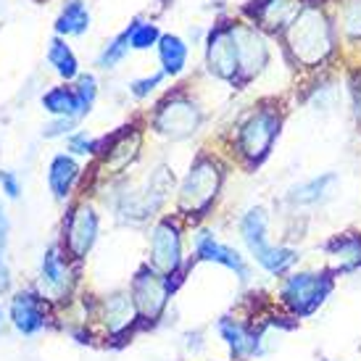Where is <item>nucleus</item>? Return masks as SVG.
Here are the masks:
<instances>
[{
  "instance_id": "29",
  "label": "nucleus",
  "mask_w": 361,
  "mask_h": 361,
  "mask_svg": "<svg viewBox=\"0 0 361 361\" xmlns=\"http://www.w3.org/2000/svg\"><path fill=\"white\" fill-rule=\"evenodd\" d=\"M69 151L77 156H92V153L101 151V140L90 137L87 132H74V135H69Z\"/></svg>"
},
{
  "instance_id": "23",
  "label": "nucleus",
  "mask_w": 361,
  "mask_h": 361,
  "mask_svg": "<svg viewBox=\"0 0 361 361\" xmlns=\"http://www.w3.org/2000/svg\"><path fill=\"white\" fill-rule=\"evenodd\" d=\"M298 13H301V6L295 0H269L261 6L259 19L269 30H282V27H290Z\"/></svg>"
},
{
  "instance_id": "20",
  "label": "nucleus",
  "mask_w": 361,
  "mask_h": 361,
  "mask_svg": "<svg viewBox=\"0 0 361 361\" xmlns=\"http://www.w3.org/2000/svg\"><path fill=\"white\" fill-rule=\"evenodd\" d=\"M77 177H80V164L71 159V156L61 153V156H56V159L51 161L48 185H51L53 195H56L59 201H63V198L69 195L71 188H74V182H77Z\"/></svg>"
},
{
  "instance_id": "21",
  "label": "nucleus",
  "mask_w": 361,
  "mask_h": 361,
  "mask_svg": "<svg viewBox=\"0 0 361 361\" xmlns=\"http://www.w3.org/2000/svg\"><path fill=\"white\" fill-rule=\"evenodd\" d=\"M42 106L56 119H80V116H85L74 87H53V90H48L42 95Z\"/></svg>"
},
{
  "instance_id": "11",
  "label": "nucleus",
  "mask_w": 361,
  "mask_h": 361,
  "mask_svg": "<svg viewBox=\"0 0 361 361\" xmlns=\"http://www.w3.org/2000/svg\"><path fill=\"white\" fill-rule=\"evenodd\" d=\"M195 259L209 261V264H219L224 269H230L240 280V285L251 282V264L245 261V256L238 248L219 243L214 238V232L209 230H201L195 235Z\"/></svg>"
},
{
  "instance_id": "14",
  "label": "nucleus",
  "mask_w": 361,
  "mask_h": 361,
  "mask_svg": "<svg viewBox=\"0 0 361 361\" xmlns=\"http://www.w3.org/2000/svg\"><path fill=\"white\" fill-rule=\"evenodd\" d=\"M98 317L103 319V327H106V332H109L111 338L132 335V327L142 324L130 290H119V293L106 295V298L98 303Z\"/></svg>"
},
{
  "instance_id": "6",
  "label": "nucleus",
  "mask_w": 361,
  "mask_h": 361,
  "mask_svg": "<svg viewBox=\"0 0 361 361\" xmlns=\"http://www.w3.org/2000/svg\"><path fill=\"white\" fill-rule=\"evenodd\" d=\"M216 332L227 345L232 361H248L267 353V345H264L267 343V324L264 322L256 327V324H248L232 314H224L216 322Z\"/></svg>"
},
{
  "instance_id": "5",
  "label": "nucleus",
  "mask_w": 361,
  "mask_h": 361,
  "mask_svg": "<svg viewBox=\"0 0 361 361\" xmlns=\"http://www.w3.org/2000/svg\"><path fill=\"white\" fill-rule=\"evenodd\" d=\"M130 295L135 301L137 314H140L142 327H148V324H156L161 319V314H164L174 293L166 282V274L153 269L151 264H142L130 282Z\"/></svg>"
},
{
  "instance_id": "17",
  "label": "nucleus",
  "mask_w": 361,
  "mask_h": 361,
  "mask_svg": "<svg viewBox=\"0 0 361 361\" xmlns=\"http://www.w3.org/2000/svg\"><path fill=\"white\" fill-rule=\"evenodd\" d=\"M240 238L245 251L251 253V259H256L261 251H267L269 243V214L256 206V209H248L240 219Z\"/></svg>"
},
{
  "instance_id": "25",
  "label": "nucleus",
  "mask_w": 361,
  "mask_h": 361,
  "mask_svg": "<svg viewBox=\"0 0 361 361\" xmlns=\"http://www.w3.org/2000/svg\"><path fill=\"white\" fill-rule=\"evenodd\" d=\"M48 61H51V66L59 71V77H63V80L80 77L77 56H74L69 45H66L63 40H59V37H56V40L51 42V48H48Z\"/></svg>"
},
{
  "instance_id": "36",
  "label": "nucleus",
  "mask_w": 361,
  "mask_h": 361,
  "mask_svg": "<svg viewBox=\"0 0 361 361\" xmlns=\"http://www.w3.org/2000/svg\"><path fill=\"white\" fill-rule=\"evenodd\" d=\"M319 361H332V359H319Z\"/></svg>"
},
{
  "instance_id": "27",
  "label": "nucleus",
  "mask_w": 361,
  "mask_h": 361,
  "mask_svg": "<svg viewBox=\"0 0 361 361\" xmlns=\"http://www.w3.org/2000/svg\"><path fill=\"white\" fill-rule=\"evenodd\" d=\"M127 51H130V32L124 30L119 37H114V40L103 48V53L98 56V66H101V69H111L114 63H119V61L127 56Z\"/></svg>"
},
{
  "instance_id": "34",
  "label": "nucleus",
  "mask_w": 361,
  "mask_h": 361,
  "mask_svg": "<svg viewBox=\"0 0 361 361\" xmlns=\"http://www.w3.org/2000/svg\"><path fill=\"white\" fill-rule=\"evenodd\" d=\"M6 240H8V219H6V211L0 209V256L6 251Z\"/></svg>"
},
{
  "instance_id": "18",
  "label": "nucleus",
  "mask_w": 361,
  "mask_h": 361,
  "mask_svg": "<svg viewBox=\"0 0 361 361\" xmlns=\"http://www.w3.org/2000/svg\"><path fill=\"white\" fill-rule=\"evenodd\" d=\"M256 264H259L261 271H267L269 277L274 280H282V277H288L295 267H298V261H301V251L298 248H290V245H274L271 243L267 251H261L256 256Z\"/></svg>"
},
{
  "instance_id": "8",
  "label": "nucleus",
  "mask_w": 361,
  "mask_h": 361,
  "mask_svg": "<svg viewBox=\"0 0 361 361\" xmlns=\"http://www.w3.org/2000/svg\"><path fill=\"white\" fill-rule=\"evenodd\" d=\"M151 264L161 274H174L185 269L182 264V230L177 219L164 216L153 224L151 230Z\"/></svg>"
},
{
  "instance_id": "1",
  "label": "nucleus",
  "mask_w": 361,
  "mask_h": 361,
  "mask_svg": "<svg viewBox=\"0 0 361 361\" xmlns=\"http://www.w3.org/2000/svg\"><path fill=\"white\" fill-rule=\"evenodd\" d=\"M338 277L327 267L319 269H293L277 285V309H282L293 319H311L317 311L330 301L335 293Z\"/></svg>"
},
{
  "instance_id": "4",
  "label": "nucleus",
  "mask_w": 361,
  "mask_h": 361,
  "mask_svg": "<svg viewBox=\"0 0 361 361\" xmlns=\"http://www.w3.org/2000/svg\"><path fill=\"white\" fill-rule=\"evenodd\" d=\"M221 180H224V171L216 164V159L201 153L192 161L188 177L180 185V209L185 214L203 216V211H209L214 198L219 195Z\"/></svg>"
},
{
  "instance_id": "26",
  "label": "nucleus",
  "mask_w": 361,
  "mask_h": 361,
  "mask_svg": "<svg viewBox=\"0 0 361 361\" xmlns=\"http://www.w3.org/2000/svg\"><path fill=\"white\" fill-rule=\"evenodd\" d=\"M127 32H130V48H135V51H148V48H153L161 40L159 27L151 24V21L135 19L132 27H127Z\"/></svg>"
},
{
  "instance_id": "31",
  "label": "nucleus",
  "mask_w": 361,
  "mask_h": 361,
  "mask_svg": "<svg viewBox=\"0 0 361 361\" xmlns=\"http://www.w3.org/2000/svg\"><path fill=\"white\" fill-rule=\"evenodd\" d=\"M164 77H166V74H164V71H159V74L145 77V80H135L130 85L132 95H135V98H148V95H151V92L161 85V80H164Z\"/></svg>"
},
{
  "instance_id": "32",
  "label": "nucleus",
  "mask_w": 361,
  "mask_h": 361,
  "mask_svg": "<svg viewBox=\"0 0 361 361\" xmlns=\"http://www.w3.org/2000/svg\"><path fill=\"white\" fill-rule=\"evenodd\" d=\"M0 185H3V192H6L8 198H19L21 185H19V180H16V174H13V171H0Z\"/></svg>"
},
{
  "instance_id": "22",
  "label": "nucleus",
  "mask_w": 361,
  "mask_h": 361,
  "mask_svg": "<svg viewBox=\"0 0 361 361\" xmlns=\"http://www.w3.org/2000/svg\"><path fill=\"white\" fill-rule=\"evenodd\" d=\"M159 59H161V71L166 77L182 74L185 63H188V45H185V40L177 37V35H161Z\"/></svg>"
},
{
  "instance_id": "15",
  "label": "nucleus",
  "mask_w": 361,
  "mask_h": 361,
  "mask_svg": "<svg viewBox=\"0 0 361 361\" xmlns=\"http://www.w3.org/2000/svg\"><path fill=\"white\" fill-rule=\"evenodd\" d=\"M11 322L13 327L24 335H35L48 324V311H45V298L37 293L21 290L11 301Z\"/></svg>"
},
{
  "instance_id": "35",
  "label": "nucleus",
  "mask_w": 361,
  "mask_h": 361,
  "mask_svg": "<svg viewBox=\"0 0 361 361\" xmlns=\"http://www.w3.org/2000/svg\"><path fill=\"white\" fill-rule=\"evenodd\" d=\"M353 109H356V116L361 119V85L353 87Z\"/></svg>"
},
{
  "instance_id": "7",
  "label": "nucleus",
  "mask_w": 361,
  "mask_h": 361,
  "mask_svg": "<svg viewBox=\"0 0 361 361\" xmlns=\"http://www.w3.org/2000/svg\"><path fill=\"white\" fill-rule=\"evenodd\" d=\"M201 121V109L188 98L177 95V98H169L166 103L159 106L156 116H153V130L164 137H169V140H185V137L198 132Z\"/></svg>"
},
{
  "instance_id": "24",
  "label": "nucleus",
  "mask_w": 361,
  "mask_h": 361,
  "mask_svg": "<svg viewBox=\"0 0 361 361\" xmlns=\"http://www.w3.org/2000/svg\"><path fill=\"white\" fill-rule=\"evenodd\" d=\"M87 30H90V11L85 8L82 0H69L56 21V32L59 35H85Z\"/></svg>"
},
{
  "instance_id": "9",
  "label": "nucleus",
  "mask_w": 361,
  "mask_h": 361,
  "mask_svg": "<svg viewBox=\"0 0 361 361\" xmlns=\"http://www.w3.org/2000/svg\"><path fill=\"white\" fill-rule=\"evenodd\" d=\"M206 63L214 77L227 82L238 80V40L235 24H216L206 40Z\"/></svg>"
},
{
  "instance_id": "3",
  "label": "nucleus",
  "mask_w": 361,
  "mask_h": 361,
  "mask_svg": "<svg viewBox=\"0 0 361 361\" xmlns=\"http://www.w3.org/2000/svg\"><path fill=\"white\" fill-rule=\"evenodd\" d=\"M282 114L271 106L256 109L238 127V153L248 166H259L271 153V145L280 137Z\"/></svg>"
},
{
  "instance_id": "33",
  "label": "nucleus",
  "mask_w": 361,
  "mask_h": 361,
  "mask_svg": "<svg viewBox=\"0 0 361 361\" xmlns=\"http://www.w3.org/2000/svg\"><path fill=\"white\" fill-rule=\"evenodd\" d=\"M74 121L77 119H56L53 124H48L45 127V137H59V135H66V132H71V127H74Z\"/></svg>"
},
{
  "instance_id": "12",
  "label": "nucleus",
  "mask_w": 361,
  "mask_h": 361,
  "mask_svg": "<svg viewBox=\"0 0 361 361\" xmlns=\"http://www.w3.org/2000/svg\"><path fill=\"white\" fill-rule=\"evenodd\" d=\"M235 40H238V80L232 85H243L267 69L269 45L261 37V32H256V27H235Z\"/></svg>"
},
{
  "instance_id": "28",
  "label": "nucleus",
  "mask_w": 361,
  "mask_h": 361,
  "mask_svg": "<svg viewBox=\"0 0 361 361\" xmlns=\"http://www.w3.org/2000/svg\"><path fill=\"white\" fill-rule=\"evenodd\" d=\"M74 90H77V98L82 103V111L87 114L92 109V103H95V95H98V82H95V77L92 74H80Z\"/></svg>"
},
{
  "instance_id": "13",
  "label": "nucleus",
  "mask_w": 361,
  "mask_h": 361,
  "mask_svg": "<svg viewBox=\"0 0 361 361\" xmlns=\"http://www.w3.org/2000/svg\"><path fill=\"white\" fill-rule=\"evenodd\" d=\"M322 251L327 256V269L335 271V277H348L361 271V232L345 230L324 240Z\"/></svg>"
},
{
  "instance_id": "19",
  "label": "nucleus",
  "mask_w": 361,
  "mask_h": 361,
  "mask_svg": "<svg viewBox=\"0 0 361 361\" xmlns=\"http://www.w3.org/2000/svg\"><path fill=\"white\" fill-rule=\"evenodd\" d=\"M40 280L51 293H56V295H61V298H66L71 277H69V267H66L63 256L59 253V248H51V251L42 256Z\"/></svg>"
},
{
  "instance_id": "2",
  "label": "nucleus",
  "mask_w": 361,
  "mask_h": 361,
  "mask_svg": "<svg viewBox=\"0 0 361 361\" xmlns=\"http://www.w3.org/2000/svg\"><path fill=\"white\" fill-rule=\"evenodd\" d=\"M288 45L301 66H319L332 53V27L319 8H303L288 30Z\"/></svg>"
},
{
  "instance_id": "16",
  "label": "nucleus",
  "mask_w": 361,
  "mask_h": 361,
  "mask_svg": "<svg viewBox=\"0 0 361 361\" xmlns=\"http://www.w3.org/2000/svg\"><path fill=\"white\" fill-rule=\"evenodd\" d=\"M335 188H338V174L327 171V174H319V177H311V180L295 185L288 192V203L293 209H311V206L330 201L335 195Z\"/></svg>"
},
{
  "instance_id": "30",
  "label": "nucleus",
  "mask_w": 361,
  "mask_h": 361,
  "mask_svg": "<svg viewBox=\"0 0 361 361\" xmlns=\"http://www.w3.org/2000/svg\"><path fill=\"white\" fill-rule=\"evenodd\" d=\"M343 27L351 37H361V0L348 3V8L343 13Z\"/></svg>"
},
{
  "instance_id": "10",
  "label": "nucleus",
  "mask_w": 361,
  "mask_h": 361,
  "mask_svg": "<svg viewBox=\"0 0 361 361\" xmlns=\"http://www.w3.org/2000/svg\"><path fill=\"white\" fill-rule=\"evenodd\" d=\"M98 240V214L90 206H74L63 221V243L74 261H82Z\"/></svg>"
}]
</instances>
